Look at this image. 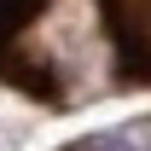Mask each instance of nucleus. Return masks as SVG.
Returning a JSON list of instances; mask_svg holds the SVG:
<instances>
[{
    "label": "nucleus",
    "mask_w": 151,
    "mask_h": 151,
    "mask_svg": "<svg viewBox=\"0 0 151 151\" xmlns=\"http://www.w3.org/2000/svg\"><path fill=\"white\" fill-rule=\"evenodd\" d=\"M64 151H93V145H87V139H76V145H64Z\"/></svg>",
    "instance_id": "nucleus-1"
}]
</instances>
